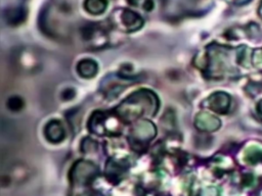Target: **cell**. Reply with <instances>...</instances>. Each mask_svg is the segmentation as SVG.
I'll list each match as a JSON object with an SVG mask.
<instances>
[{
  "label": "cell",
  "mask_w": 262,
  "mask_h": 196,
  "mask_svg": "<svg viewBox=\"0 0 262 196\" xmlns=\"http://www.w3.org/2000/svg\"><path fill=\"white\" fill-rule=\"evenodd\" d=\"M159 108L157 95L145 89L134 92L116 109L118 116L126 121H134L141 116H152Z\"/></svg>",
  "instance_id": "cell-1"
},
{
  "label": "cell",
  "mask_w": 262,
  "mask_h": 196,
  "mask_svg": "<svg viewBox=\"0 0 262 196\" xmlns=\"http://www.w3.org/2000/svg\"><path fill=\"white\" fill-rule=\"evenodd\" d=\"M230 50L219 45H211L207 51V69L213 78L224 76L231 68L229 55Z\"/></svg>",
  "instance_id": "cell-2"
},
{
  "label": "cell",
  "mask_w": 262,
  "mask_h": 196,
  "mask_svg": "<svg viewBox=\"0 0 262 196\" xmlns=\"http://www.w3.org/2000/svg\"><path fill=\"white\" fill-rule=\"evenodd\" d=\"M83 43L90 49H100L107 43V33L98 22H91L83 26L80 30Z\"/></svg>",
  "instance_id": "cell-3"
},
{
  "label": "cell",
  "mask_w": 262,
  "mask_h": 196,
  "mask_svg": "<svg viewBox=\"0 0 262 196\" xmlns=\"http://www.w3.org/2000/svg\"><path fill=\"white\" fill-rule=\"evenodd\" d=\"M13 66L21 72L30 74L39 70L41 65V60L39 56L33 51L28 49H19L14 52L11 57Z\"/></svg>",
  "instance_id": "cell-4"
},
{
  "label": "cell",
  "mask_w": 262,
  "mask_h": 196,
  "mask_svg": "<svg viewBox=\"0 0 262 196\" xmlns=\"http://www.w3.org/2000/svg\"><path fill=\"white\" fill-rule=\"evenodd\" d=\"M157 135V129L155 125L148 120H140L136 122L131 132L130 139L135 146H142L148 143Z\"/></svg>",
  "instance_id": "cell-5"
},
{
  "label": "cell",
  "mask_w": 262,
  "mask_h": 196,
  "mask_svg": "<svg viewBox=\"0 0 262 196\" xmlns=\"http://www.w3.org/2000/svg\"><path fill=\"white\" fill-rule=\"evenodd\" d=\"M113 17L117 26L126 32H135L143 24L142 17L135 11L127 8L119 9L117 12H114Z\"/></svg>",
  "instance_id": "cell-6"
},
{
  "label": "cell",
  "mask_w": 262,
  "mask_h": 196,
  "mask_svg": "<svg viewBox=\"0 0 262 196\" xmlns=\"http://www.w3.org/2000/svg\"><path fill=\"white\" fill-rule=\"evenodd\" d=\"M97 167L88 161H79L73 169V178L75 183L86 184L97 175Z\"/></svg>",
  "instance_id": "cell-7"
},
{
  "label": "cell",
  "mask_w": 262,
  "mask_h": 196,
  "mask_svg": "<svg viewBox=\"0 0 262 196\" xmlns=\"http://www.w3.org/2000/svg\"><path fill=\"white\" fill-rule=\"evenodd\" d=\"M206 105L214 112L224 114L229 109L230 97L224 92H215L207 99Z\"/></svg>",
  "instance_id": "cell-8"
},
{
  "label": "cell",
  "mask_w": 262,
  "mask_h": 196,
  "mask_svg": "<svg viewBox=\"0 0 262 196\" xmlns=\"http://www.w3.org/2000/svg\"><path fill=\"white\" fill-rule=\"evenodd\" d=\"M220 120L213 114L200 112L194 117V126L202 132H214L220 128Z\"/></svg>",
  "instance_id": "cell-9"
},
{
  "label": "cell",
  "mask_w": 262,
  "mask_h": 196,
  "mask_svg": "<svg viewBox=\"0 0 262 196\" xmlns=\"http://www.w3.org/2000/svg\"><path fill=\"white\" fill-rule=\"evenodd\" d=\"M44 135L51 143H59L66 137V131L59 120L52 119L48 121L44 128Z\"/></svg>",
  "instance_id": "cell-10"
},
{
  "label": "cell",
  "mask_w": 262,
  "mask_h": 196,
  "mask_svg": "<svg viewBox=\"0 0 262 196\" xmlns=\"http://www.w3.org/2000/svg\"><path fill=\"white\" fill-rule=\"evenodd\" d=\"M89 130L97 135L108 134V116L102 112H94L89 119Z\"/></svg>",
  "instance_id": "cell-11"
},
{
  "label": "cell",
  "mask_w": 262,
  "mask_h": 196,
  "mask_svg": "<svg viewBox=\"0 0 262 196\" xmlns=\"http://www.w3.org/2000/svg\"><path fill=\"white\" fill-rule=\"evenodd\" d=\"M77 71L81 77L85 79H90L96 76L98 71V64L93 59L85 58L79 61L77 65Z\"/></svg>",
  "instance_id": "cell-12"
},
{
  "label": "cell",
  "mask_w": 262,
  "mask_h": 196,
  "mask_svg": "<svg viewBox=\"0 0 262 196\" xmlns=\"http://www.w3.org/2000/svg\"><path fill=\"white\" fill-rule=\"evenodd\" d=\"M4 18L10 26H18L26 18V13L23 8L13 7L4 11Z\"/></svg>",
  "instance_id": "cell-13"
},
{
  "label": "cell",
  "mask_w": 262,
  "mask_h": 196,
  "mask_svg": "<svg viewBox=\"0 0 262 196\" xmlns=\"http://www.w3.org/2000/svg\"><path fill=\"white\" fill-rule=\"evenodd\" d=\"M107 7V0H85L84 8L92 15H99L105 11Z\"/></svg>",
  "instance_id": "cell-14"
},
{
  "label": "cell",
  "mask_w": 262,
  "mask_h": 196,
  "mask_svg": "<svg viewBox=\"0 0 262 196\" xmlns=\"http://www.w3.org/2000/svg\"><path fill=\"white\" fill-rule=\"evenodd\" d=\"M7 108H9L11 111H19L24 108L25 102L19 96H11L8 98L6 102Z\"/></svg>",
  "instance_id": "cell-15"
},
{
  "label": "cell",
  "mask_w": 262,
  "mask_h": 196,
  "mask_svg": "<svg viewBox=\"0 0 262 196\" xmlns=\"http://www.w3.org/2000/svg\"><path fill=\"white\" fill-rule=\"evenodd\" d=\"M252 59L257 67L262 65V50H256L252 56Z\"/></svg>",
  "instance_id": "cell-16"
},
{
  "label": "cell",
  "mask_w": 262,
  "mask_h": 196,
  "mask_svg": "<svg viewBox=\"0 0 262 196\" xmlns=\"http://www.w3.org/2000/svg\"><path fill=\"white\" fill-rule=\"evenodd\" d=\"M75 97V90L74 89H66L61 93V98L63 100H72Z\"/></svg>",
  "instance_id": "cell-17"
},
{
  "label": "cell",
  "mask_w": 262,
  "mask_h": 196,
  "mask_svg": "<svg viewBox=\"0 0 262 196\" xmlns=\"http://www.w3.org/2000/svg\"><path fill=\"white\" fill-rule=\"evenodd\" d=\"M154 7V2L151 0H145V2L143 3V8L145 10H150Z\"/></svg>",
  "instance_id": "cell-18"
},
{
  "label": "cell",
  "mask_w": 262,
  "mask_h": 196,
  "mask_svg": "<svg viewBox=\"0 0 262 196\" xmlns=\"http://www.w3.org/2000/svg\"><path fill=\"white\" fill-rule=\"evenodd\" d=\"M225 1L233 3V4H245V3L249 2L250 0H225Z\"/></svg>",
  "instance_id": "cell-19"
},
{
  "label": "cell",
  "mask_w": 262,
  "mask_h": 196,
  "mask_svg": "<svg viewBox=\"0 0 262 196\" xmlns=\"http://www.w3.org/2000/svg\"><path fill=\"white\" fill-rule=\"evenodd\" d=\"M257 111H258L259 115L262 117V101H260V102H259L258 107H257Z\"/></svg>",
  "instance_id": "cell-20"
},
{
  "label": "cell",
  "mask_w": 262,
  "mask_h": 196,
  "mask_svg": "<svg viewBox=\"0 0 262 196\" xmlns=\"http://www.w3.org/2000/svg\"><path fill=\"white\" fill-rule=\"evenodd\" d=\"M259 14H260V16H261V18H262V3H261V5H260V7H259Z\"/></svg>",
  "instance_id": "cell-21"
},
{
  "label": "cell",
  "mask_w": 262,
  "mask_h": 196,
  "mask_svg": "<svg viewBox=\"0 0 262 196\" xmlns=\"http://www.w3.org/2000/svg\"><path fill=\"white\" fill-rule=\"evenodd\" d=\"M189 2H192V3H199V2H202L204 0H188Z\"/></svg>",
  "instance_id": "cell-22"
},
{
  "label": "cell",
  "mask_w": 262,
  "mask_h": 196,
  "mask_svg": "<svg viewBox=\"0 0 262 196\" xmlns=\"http://www.w3.org/2000/svg\"><path fill=\"white\" fill-rule=\"evenodd\" d=\"M130 1H136V0H130Z\"/></svg>",
  "instance_id": "cell-23"
}]
</instances>
